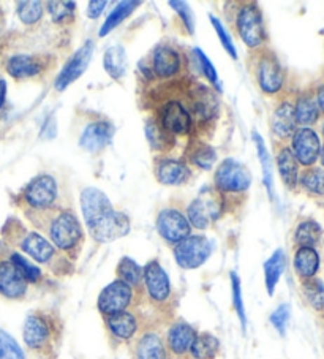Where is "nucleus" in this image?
Instances as JSON below:
<instances>
[{
    "label": "nucleus",
    "instance_id": "f257e3e1",
    "mask_svg": "<svg viewBox=\"0 0 324 359\" xmlns=\"http://www.w3.org/2000/svg\"><path fill=\"white\" fill-rule=\"evenodd\" d=\"M193 76L170 83L140 86V104L174 140L193 136L191 83Z\"/></svg>",
    "mask_w": 324,
    "mask_h": 359
},
{
    "label": "nucleus",
    "instance_id": "f03ea898",
    "mask_svg": "<svg viewBox=\"0 0 324 359\" xmlns=\"http://www.w3.org/2000/svg\"><path fill=\"white\" fill-rule=\"evenodd\" d=\"M35 231L43 234L62 255L76 262L86 243V231L73 206L24 212Z\"/></svg>",
    "mask_w": 324,
    "mask_h": 359
},
{
    "label": "nucleus",
    "instance_id": "7ed1b4c3",
    "mask_svg": "<svg viewBox=\"0 0 324 359\" xmlns=\"http://www.w3.org/2000/svg\"><path fill=\"white\" fill-rule=\"evenodd\" d=\"M4 238L18 247L30 262L45 266L55 277H67L74 272V263L65 258L49 241L35 230H27L20 220L10 219L4 228Z\"/></svg>",
    "mask_w": 324,
    "mask_h": 359
},
{
    "label": "nucleus",
    "instance_id": "20e7f679",
    "mask_svg": "<svg viewBox=\"0 0 324 359\" xmlns=\"http://www.w3.org/2000/svg\"><path fill=\"white\" fill-rule=\"evenodd\" d=\"M64 321L53 309H36L22 326V339L36 359H59Z\"/></svg>",
    "mask_w": 324,
    "mask_h": 359
},
{
    "label": "nucleus",
    "instance_id": "39448f33",
    "mask_svg": "<svg viewBox=\"0 0 324 359\" xmlns=\"http://www.w3.org/2000/svg\"><path fill=\"white\" fill-rule=\"evenodd\" d=\"M140 86L170 83L190 75V55L182 46L165 40L140 62Z\"/></svg>",
    "mask_w": 324,
    "mask_h": 359
},
{
    "label": "nucleus",
    "instance_id": "423d86ee",
    "mask_svg": "<svg viewBox=\"0 0 324 359\" xmlns=\"http://www.w3.org/2000/svg\"><path fill=\"white\" fill-rule=\"evenodd\" d=\"M154 312V318L161 325H170L176 313V296H174L170 277L157 258L142 268V307Z\"/></svg>",
    "mask_w": 324,
    "mask_h": 359
},
{
    "label": "nucleus",
    "instance_id": "0eeeda50",
    "mask_svg": "<svg viewBox=\"0 0 324 359\" xmlns=\"http://www.w3.org/2000/svg\"><path fill=\"white\" fill-rule=\"evenodd\" d=\"M250 187L252 172L239 160L225 158L215 168L212 189L220 196L223 215L244 208Z\"/></svg>",
    "mask_w": 324,
    "mask_h": 359
},
{
    "label": "nucleus",
    "instance_id": "6e6552de",
    "mask_svg": "<svg viewBox=\"0 0 324 359\" xmlns=\"http://www.w3.org/2000/svg\"><path fill=\"white\" fill-rule=\"evenodd\" d=\"M225 16L228 26L248 48V51H257L267 46L269 36H267L263 11L257 2L253 0L227 2Z\"/></svg>",
    "mask_w": 324,
    "mask_h": 359
},
{
    "label": "nucleus",
    "instance_id": "1a4fd4ad",
    "mask_svg": "<svg viewBox=\"0 0 324 359\" xmlns=\"http://www.w3.org/2000/svg\"><path fill=\"white\" fill-rule=\"evenodd\" d=\"M18 204L24 212H36L55 208L73 206L68 200L67 187L60 179L49 171L36 175L18 196Z\"/></svg>",
    "mask_w": 324,
    "mask_h": 359
},
{
    "label": "nucleus",
    "instance_id": "9d476101",
    "mask_svg": "<svg viewBox=\"0 0 324 359\" xmlns=\"http://www.w3.org/2000/svg\"><path fill=\"white\" fill-rule=\"evenodd\" d=\"M78 146L90 156L102 154L113 142L116 127L108 117L89 109H78L73 119Z\"/></svg>",
    "mask_w": 324,
    "mask_h": 359
},
{
    "label": "nucleus",
    "instance_id": "9b49d317",
    "mask_svg": "<svg viewBox=\"0 0 324 359\" xmlns=\"http://www.w3.org/2000/svg\"><path fill=\"white\" fill-rule=\"evenodd\" d=\"M247 68L261 94L266 97L282 94L286 83V73L277 54L269 46L257 49V51H248Z\"/></svg>",
    "mask_w": 324,
    "mask_h": 359
},
{
    "label": "nucleus",
    "instance_id": "f8f14e48",
    "mask_svg": "<svg viewBox=\"0 0 324 359\" xmlns=\"http://www.w3.org/2000/svg\"><path fill=\"white\" fill-rule=\"evenodd\" d=\"M220 98L219 94L208 84L198 79L191 83V116H193V136L208 141L212 138L217 122L220 117Z\"/></svg>",
    "mask_w": 324,
    "mask_h": 359
},
{
    "label": "nucleus",
    "instance_id": "ddd939ff",
    "mask_svg": "<svg viewBox=\"0 0 324 359\" xmlns=\"http://www.w3.org/2000/svg\"><path fill=\"white\" fill-rule=\"evenodd\" d=\"M185 204L179 200H170L157 210L155 215V228L158 236L165 241L168 245L174 247L180 241L187 239L191 234V225L187 219Z\"/></svg>",
    "mask_w": 324,
    "mask_h": 359
},
{
    "label": "nucleus",
    "instance_id": "4468645a",
    "mask_svg": "<svg viewBox=\"0 0 324 359\" xmlns=\"http://www.w3.org/2000/svg\"><path fill=\"white\" fill-rule=\"evenodd\" d=\"M138 307H142V294L119 278L106 285L97 298V309L102 317Z\"/></svg>",
    "mask_w": 324,
    "mask_h": 359
},
{
    "label": "nucleus",
    "instance_id": "2eb2a0df",
    "mask_svg": "<svg viewBox=\"0 0 324 359\" xmlns=\"http://www.w3.org/2000/svg\"><path fill=\"white\" fill-rule=\"evenodd\" d=\"M103 323L106 332L114 344H132L149 323H158V321L149 320L147 315L141 312V307H138L103 317Z\"/></svg>",
    "mask_w": 324,
    "mask_h": 359
},
{
    "label": "nucleus",
    "instance_id": "dca6fc26",
    "mask_svg": "<svg viewBox=\"0 0 324 359\" xmlns=\"http://www.w3.org/2000/svg\"><path fill=\"white\" fill-rule=\"evenodd\" d=\"M185 210L191 228L199 231L208 230L214 222L223 217L222 200L212 187L204 189L201 195L187 204Z\"/></svg>",
    "mask_w": 324,
    "mask_h": 359
},
{
    "label": "nucleus",
    "instance_id": "f3484780",
    "mask_svg": "<svg viewBox=\"0 0 324 359\" xmlns=\"http://www.w3.org/2000/svg\"><path fill=\"white\" fill-rule=\"evenodd\" d=\"M214 252L210 239L203 234H190L189 238L180 241L179 244L173 247V255L179 268L185 271L198 269L208 262Z\"/></svg>",
    "mask_w": 324,
    "mask_h": 359
},
{
    "label": "nucleus",
    "instance_id": "a211bd4d",
    "mask_svg": "<svg viewBox=\"0 0 324 359\" xmlns=\"http://www.w3.org/2000/svg\"><path fill=\"white\" fill-rule=\"evenodd\" d=\"M130 228H132V222H130L128 215L123 210L113 209L87 228V233L95 243L109 244L121 238H126L130 233Z\"/></svg>",
    "mask_w": 324,
    "mask_h": 359
},
{
    "label": "nucleus",
    "instance_id": "6ab92c4d",
    "mask_svg": "<svg viewBox=\"0 0 324 359\" xmlns=\"http://www.w3.org/2000/svg\"><path fill=\"white\" fill-rule=\"evenodd\" d=\"M152 172L155 181L166 187H180L189 184L195 171L187 165L182 157L155 156L152 162Z\"/></svg>",
    "mask_w": 324,
    "mask_h": 359
},
{
    "label": "nucleus",
    "instance_id": "aec40b11",
    "mask_svg": "<svg viewBox=\"0 0 324 359\" xmlns=\"http://www.w3.org/2000/svg\"><path fill=\"white\" fill-rule=\"evenodd\" d=\"M136 359H171L165 344L163 325L149 323L133 340Z\"/></svg>",
    "mask_w": 324,
    "mask_h": 359
},
{
    "label": "nucleus",
    "instance_id": "412c9836",
    "mask_svg": "<svg viewBox=\"0 0 324 359\" xmlns=\"http://www.w3.org/2000/svg\"><path fill=\"white\" fill-rule=\"evenodd\" d=\"M198 331L185 320H173L165 331V344L171 359H191L190 350Z\"/></svg>",
    "mask_w": 324,
    "mask_h": 359
},
{
    "label": "nucleus",
    "instance_id": "4be33fe9",
    "mask_svg": "<svg viewBox=\"0 0 324 359\" xmlns=\"http://www.w3.org/2000/svg\"><path fill=\"white\" fill-rule=\"evenodd\" d=\"M93 45H95L93 40H87L84 45L72 55V57H68V60L65 62L64 67L60 68L59 75L54 81L55 90L64 92L68 86L73 84L76 79L83 76V73L87 70V67H89L92 60L93 49H95Z\"/></svg>",
    "mask_w": 324,
    "mask_h": 359
},
{
    "label": "nucleus",
    "instance_id": "5701e85b",
    "mask_svg": "<svg viewBox=\"0 0 324 359\" xmlns=\"http://www.w3.org/2000/svg\"><path fill=\"white\" fill-rule=\"evenodd\" d=\"M30 285L16 266L11 263L7 253H0V296L8 301H22L27 298Z\"/></svg>",
    "mask_w": 324,
    "mask_h": 359
},
{
    "label": "nucleus",
    "instance_id": "b1692460",
    "mask_svg": "<svg viewBox=\"0 0 324 359\" xmlns=\"http://www.w3.org/2000/svg\"><path fill=\"white\" fill-rule=\"evenodd\" d=\"M321 147L323 146L320 136H318L315 130H311L310 127L297 128L295 135L291 136L290 149L292 152V156H295L296 162L305 166V168H310V166L315 165L318 157H320Z\"/></svg>",
    "mask_w": 324,
    "mask_h": 359
},
{
    "label": "nucleus",
    "instance_id": "393cba45",
    "mask_svg": "<svg viewBox=\"0 0 324 359\" xmlns=\"http://www.w3.org/2000/svg\"><path fill=\"white\" fill-rule=\"evenodd\" d=\"M271 133L274 136V144H285L291 140L297 130L295 103L290 100H280L271 114Z\"/></svg>",
    "mask_w": 324,
    "mask_h": 359
},
{
    "label": "nucleus",
    "instance_id": "a878e982",
    "mask_svg": "<svg viewBox=\"0 0 324 359\" xmlns=\"http://www.w3.org/2000/svg\"><path fill=\"white\" fill-rule=\"evenodd\" d=\"M182 158L193 171H210L217 163V152L208 141L189 138L182 152Z\"/></svg>",
    "mask_w": 324,
    "mask_h": 359
},
{
    "label": "nucleus",
    "instance_id": "bb28decb",
    "mask_svg": "<svg viewBox=\"0 0 324 359\" xmlns=\"http://www.w3.org/2000/svg\"><path fill=\"white\" fill-rule=\"evenodd\" d=\"M114 206L106 196L104 191L97 187H86L81 191V210H83V217L86 228H89L92 224L104 215L109 210H113Z\"/></svg>",
    "mask_w": 324,
    "mask_h": 359
},
{
    "label": "nucleus",
    "instance_id": "cd10ccee",
    "mask_svg": "<svg viewBox=\"0 0 324 359\" xmlns=\"http://www.w3.org/2000/svg\"><path fill=\"white\" fill-rule=\"evenodd\" d=\"M276 163L280 179L288 190H296L299 182V163L296 162L295 156L286 144H277L276 149Z\"/></svg>",
    "mask_w": 324,
    "mask_h": 359
},
{
    "label": "nucleus",
    "instance_id": "c85d7f7f",
    "mask_svg": "<svg viewBox=\"0 0 324 359\" xmlns=\"http://www.w3.org/2000/svg\"><path fill=\"white\" fill-rule=\"evenodd\" d=\"M46 13L49 15V21H51L55 29L68 32L76 22V4L74 2H45Z\"/></svg>",
    "mask_w": 324,
    "mask_h": 359
},
{
    "label": "nucleus",
    "instance_id": "c756f323",
    "mask_svg": "<svg viewBox=\"0 0 324 359\" xmlns=\"http://www.w3.org/2000/svg\"><path fill=\"white\" fill-rule=\"evenodd\" d=\"M146 138L155 156H171L177 144V140L168 135L151 117L146 119Z\"/></svg>",
    "mask_w": 324,
    "mask_h": 359
},
{
    "label": "nucleus",
    "instance_id": "7c9ffc66",
    "mask_svg": "<svg viewBox=\"0 0 324 359\" xmlns=\"http://www.w3.org/2000/svg\"><path fill=\"white\" fill-rule=\"evenodd\" d=\"M320 262L321 259L315 247H297L295 257H292L295 272L301 280L313 278L320 269Z\"/></svg>",
    "mask_w": 324,
    "mask_h": 359
},
{
    "label": "nucleus",
    "instance_id": "2f4dec72",
    "mask_svg": "<svg viewBox=\"0 0 324 359\" xmlns=\"http://www.w3.org/2000/svg\"><path fill=\"white\" fill-rule=\"evenodd\" d=\"M16 13L20 21L29 29H36L45 20V2L40 0H24L16 4Z\"/></svg>",
    "mask_w": 324,
    "mask_h": 359
},
{
    "label": "nucleus",
    "instance_id": "473e14b6",
    "mask_svg": "<svg viewBox=\"0 0 324 359\" xmlns=\"http://www.w3.org/2000/svg\"><path fill=\"white\" fill-rule=\"evenodd\" d=\"M126 65H127V53L123 46L116 45L111 46L103 54V67L108 76L114 81H121L126 75Z\"/></svg>",
    "mask_w": 324,
    "mask_h": 359
},
{
    "label": "nucleus",
    "instance_id": "72a5a7b5",
    "mask_svg": "<svg viewBox=\"0 0 324 359\" xmlns=\"http://www.w3.org/2000/svg\"><path fill=\"white\" fill-rule=\"evenodd\" d=\"M8 257L11 259V263L16 266V269L21 272V276L26 278V282L29 285L40 287V285L46 283L45 272H43L34 262H30L27 257H24L22 253L15 252V250H8Z\"/></svg>",
    "mask_w": 324,
    "mask_h": 359
},
{
    "label": "nucleus",
    "instance_id": "f704fd0d",
    "mask_svg": "<svg viewBox=\"0 0 324 359\" xmlns=\"http://www.w3.org/2000/svg\"><path fill=\"white\" fill-rule=\"evenodd\" d=\"M220 340L212 332H198L193 340L190 356L191 359H215L220 355Z\"/></svg>",
    "mask_w": 324,
    "mask_h": 359
},
{
    "label": "nucleus",
    "instance_id": "c9c22d12",
    "mask_svg": "<svg viewBox=\"0 0 324 359\" xmlns=\"http://www.w3.org/2000/svg\"><path fill=\"white\" fill-rule=\"evenodd\" d=\"M116 278L128 283L142 294V268L130 257H123L116 266Z\"/></svg>",
    "mask_w": 324,
    "mask_h": 359
},
{
    "label": "nucleus",
    "instance_id": "e433bc0d",
    "mask_svg": "<svg viewBox=\"0 0 324 359\" xmlns=\"http://www.w3.org/2000/svg\"><path fill=\"white\" fill-rule=\"evenodd\" d=\"M285 264H286L285 252L282 249H278L272 253V257L267 259L263 266L266 290H267V293H269V296H272L274 292H276L277 283L285 271Z\"/></svg>",
    "mask_w": 324,
    "mask_h": 359
},
{
    "label": "nucleus",
    "instance_id": "4c0bfd02",
    "mask_svg": "<svg viewBox=\"0 0 324 359\" xmlns=\"http://www.w3.org/2000/svg\"><path fill=\"white\" fill-rule=\"evenodd\" d=\"M295 114L297 126L309 127L316 123L318 117H320V109H318L315 98L310 94L299 95L295 102Z\"/></svg>",
    "mask_w": 324,
    "mask_h": 359
},
{
    "label": "nucleus",
    "instance_id": "58836bf2",
    "mask_svg": "<svg viewBox=\"0 0 324 359\" xmlns=\"http://www.w3.org/2000/svg\"><path fill=\"white\" fill-rule=\"evenodd\" d=\"M323 234V230L318 222L307 219L299 222L296 230H295V244L297 247H315L318 243H320V238Z\"/></svg>",
    "mask_w": 324,
    "mask_h": 359
},
{
    "label": "nucleus",
    "instance_id": "ea45409f",
    "mask_svg": "<svg viewBox=\"0 0 324 359\" xmlns=\"http://www.w3.org/2000/svg\"><path fill=\"white\" fill-rule=\"evenodd\" d=\"M141 2H121L117 4V7L111 11V15L106 18L102 29H100V36H106L111 30H114L117 26L127 20V18L138 8Z\"/></svg>",
    "mask_w": 324,
    "mask_h": 359
},
{
    "label": "nucleus",
    "instance_id": "a19ab883",
    "mask_svg": "<svg viewBox=\"0 0 324 359\" xmlns=\"http://www.w3.org/2000/svg\"><path fill=\"white\" fill-rule=\"evenodd\" d=\"M302 296L307 304L313 309L315 312H324V285L316 277L302 280L301 285Z\"/></svg>",
    "mask_w": 324,
    "mask_h": 359
},
{
    "label": "nucleus",
    "instance_id": "79ce46f5",
    "mask_svg": "<svg viewBox=\"0 0 324 359\" xmlns=\"http://www.w3.org/2000/svg\"><path fill=\"white\" fill-rule=\"evenodd\" d=\"M297 185H301V187L310 195H324V170L310 166V168L299 175Z\"/></svg>",
    "mask_w": 324,
    "mask_h": 359
},
{
    "label": "nucleus",
    "instance_id": "37998d69",
    "mask_svg": "<svg viewBox=\"0 0 324 359\" xmlns=\"http://www.w3.org/2000/svg\"><path fill=\"white\" fill-rule=\"evenodd\" d=\"M191 59L196 60L199 70L203 72V75L209 81L210 88L214 89L217 94H220V92H222V83H220V79H219V75H217V72H215V67L212 65V62L208 59V55H205L199 48H193Z\"/></svg>",
    "mask_w": 324,
    "mask_h": 359
},
{
    "label": "nucleus",
    "instance_id": "c03bdc74",
    "mask_svg": "<svg viewBox=\"0 0 324 359\" xmlns=\"http://www.w3.org/2000/svg\"><path fill=\"white\" fill-rule=\"evenodd\" d=\"M253 142L255 146H257V151H258V157H259V162H261V168H263V181L264 185L267 189V194H269L271 200H274V191H272V168H271V160H269V154L266 151V146H264V141L261 136L253 132Z\"/></svg>",
    "mask_w": 324,
    "mask_h": 359
},
{
    "label": "nucleus",
    "instance_id": "a18cd8bd",
    "mask_svg": "<svg viewBox=\"0 0 324 359\" xmlns=\"http://www.w3.org/2000/svg\"><path fill=\"white\" fill-rule=\"evenodd\" d=\"M0 359H26L21 346L4 330H0Z\"/></svg>",
    "mask_w": 324,
    "mask_h": 359
},
{
    "label": "nucleus",
    "instance_id": "49530a36",
    "mask_svg": "<svg viewBox=\"0 0 324 359\" xmlns=\"http://www.w3.org/2000/svg\"><path fill=\"white\" fill-rule=\"evenodd\" d=\"M170 7L177 13L180 24H182L184 32L189 35L195 34V18H193L190 5L185 2H179V0H174V2H170Z\"/></svg>",
    "mask_w": 324,
    "mask_h": 359
},
{
    "label": "nucleus",
    "instance_id": "de8ad7c7",
    "mask_svg": "<svg viewBox=\"0 0 324 359\" xmlns=\"http://www.w3.org/2000/svg\"><path fill=\"white\" fill-rule=\"evenodd\" d=\"M231 288H233V304H234V311L238 313V317L241 320L242 330L245 331L247 327V315H245V309H244V302H242V292H241V278L236 272H231Z\"/></svg>",
    "mask_w": 324,
    "mask_h": 359
},
{
    "label": "nucleus",
    "instance_id": "09e8293b",
    "mask_svg": "<svg viewBox=\"0 0 324 359\" xmlns=\"http://www.w3.org/2000/svg\"><path fill=\"white\" fill-rule=\"evenodd\" d=\"M209 20H210L212 27L215 29L217 35H219V39H220V41H222L223 48H225V51H227L229 55H231L233 59H238V51H236L234 43H233V40H231V36H229V34L227 32L225 26H223V24L220 22L219 18H215V16H212V15H209Z\"/></svg>",
    "mask_w": 324,
    "mask_h": 359
},
{
    "label": "nucleus",
    "instance_id": "8fccbe9b",
    "mask_svg": "<svg viewBox=\"0 0 324 359\" xmlns=\"http://www.w3.org/2000/svg\"><path fill=\"white\" fill-rule=\"evenodd\" d=\"M290 312H291L290 306L282 304L278 306L271 315V325L280 332V336H285L286 325H288V320H290Z\"/></svg>",
    "mask_w": 324,
    "mask_h": 359
},
{
    "label": "nucleus",
    "instance_id": "3c124183",
    "mask_svg": "<svg viewBox=\"0 0 324 359\" xmlns=\"http://www.w3.org/2000/svg\"><path fill=\"white\" fill-rule=\"evenodd\" d=\"M106 5H108V2H104V0H93V2H89L87 4V10H86V15L89 20H98L100 15L103 13V10Z\"/></svg>",
    "mask_w": 324,
    "mask_h": 359
},
{
    "label": "nucleus",
    "instance_id": "603ef678",
    "mask_svg": "<svg viewBox=\"0 0 324 359\" xmlns=\"http://www.w3.org/2000/svg\"><path fill=\"white\" fill-rule=\"evenodd\" d=\"M5 100H7V83H5V79L0 78V109L4 108Z\"/></svg>",
    "mask_w": 324,
    "mask_h": 359
},
{
    "label": "nucleus",
    "instance_id": "864d4df0",
    "mask_svg": "<svg viewBox=\"0 0 324 359\" xmlns=\"http://www.w3.org/2000/svg\"><path fill=\"white\" fill-rule=\"evenodd\" d=\"M316 104H318V109L321 111V113H324V84L321 86L320 89L316 90Z\"/></svg>",
    "mask_w": 324,
    "mask_h": 359
},
{
    "label": "nucleus",
    "instance_id": "5fc2aeb1",
    "mask_svg": "<svg viewBox=\"0 0 324 359\" xmlns=\"http://www.w3.org/2000/svg\"><path fill=\"white\" fill-rule=\"evenodd\" d=\"M4 26H5V16H4L2 8H0V30L4 29Z\"/></svg>",
    "mask_w": 324,
    "mask_h": 359
},
{
    "label": "nucleus",
    "instance_id": "6e6d98bb",
    "mask_svg": "<svg viewBox=\"0 0 324 359\" xmlns=\"http://www.w3.org/2000/svg\"><path fill=\"white\" fill-rule=\"evenodd\" d=\"M320 160H321V165L324 166V146L321 147V152H320Z\"/></svg>",
    "mask_w": 324,
    "mask_h": 359
},
{
    "label": "nucleus",
    "instance_id": "4d7b16f0",
    "mask_svg": "<svg viewBox=\"0 0 324 359\" xmlns=\"http://www.w3.org/2000/svg\"><path fill=\"white\" fill-rule=\"evenodd\" d=\"M321 132H323V136H324V122H323V127H321Z\"/></svg>",
    "mask_w": 324,
    "mask_h": 359
}]
</instances>
